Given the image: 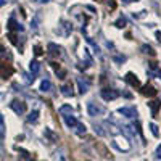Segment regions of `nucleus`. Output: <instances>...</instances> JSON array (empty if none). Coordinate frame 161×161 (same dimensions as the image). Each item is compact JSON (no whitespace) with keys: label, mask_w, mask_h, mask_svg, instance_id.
Instances as JSON below:
<instances>
[{"label":"nucleus","mask_w":161,"mask_h":161,"mask_svg":"<svg viewBox=\"0 0 161 161\" xmlns=\"http://www.w3.org/2000/svg\"><path fill=\"white\" fill-rule=\"evenodd\" d=\"M100 95H102V98H103V100L110 102V100H114V98H118V97H119V92H118V90H114V89H103V90L100 92Z\"/></svg>","instance_id":"f257e3e1"},{"label":"nucleus","mask_w":161,"mask_h":161,"mask_svg":"<svg viewBox=\"0 0 161 161\" xmlns=\"http://www.w3.org/2000/svg\"><path fill=\"white\" fill-rule=\"evenodd\" d=\"M87 111H89V116H98V114H102L103 113V108L100 105H97V103H93V102H89L87 103Z\"/></svg>","instance_id":"f03ea898"},{"label":"nucleus","mask_w":161,"mask_h":161,"mask_svg":"<svg viewBox=\"0 0 161 161\" xmlns=\"http://www.w3.org/2000/svg\"><path fill=\"white\" fill-rule=\"evenodd\" d=\"M10 108L15 111L16 114H23V113L26 111V105H24L23 102H19V100H13V102L10 103Z\"/></svg>","instance_id":"7ed1b4c3"},{"label":"nucleus","mask_w":161,"mask_h":161,"mask_svg":"<svg viewBox=\"0 0 161 161\" xmlns=\"http://www.w3.org/2000/svg\"><path fill=\"white\" fill-rule=\"evenodd\" d=\"M118 111L126 118H136L137 116V110L134 108V106H123V108H119Z\"/></svg>","instance_id":"20e7f679"},{"label":"nucleus","mask_w":161,"mask_h":161,"mask_svg":"<svg viewBox=\"0 0 161 161\" xmlns=\"http://www.w3.org/2000/svg\"><path fill=\"white\" fill-rule=\"evenodd\" d=\"M126 80H127L132 87H140V82H139L137 76H134L132 73H127V74H126Z\"/></svg>","instance_id":"39448f33"},{"label":"nucleus","mask_w":161,"mask_h":161,"mask_svg":"<svg viewBox=\"0 0 161 161\" xmlns=\"http://www.w3.org/2000/svg\"><path fill=\"white\" fill-rule=\"evenodd\" d=\"M11 73H13V68L10 64H2V66H0V77L11 76Z\"/></svg>","instance_id":"423d86ee"},{"label":"nucleus","mask_w":161,"mask_h":161,"mask_svg":"<svg viewBox=\"0 0 161 161\" xmlns=\"http://www.w3.org/2000/svg\"><path fill=\"white\" fill-rule=\"evenodd\" d=\"M63 119H64V123H66V126H68V127H76V124H77V119L73 114L63 116Z\"/></svg>","instance_id":"0eeeda50"},{"label":"nucleus","mask_w":161,"mask_h":161,"mask_svg":"<svg viewBox=\"0 0 161 161\" xmlns=\"http://www.w3.org/2000/svg\"><path fill=\"white\" fill-rule=\"evenodd\" d=\"M77 86H79V92L80 93H86L89 90V82L82 80V77H77Z\"/></svg>","instance_id":"6e6552de"},{"label":"nucleus","mask_w":161,"mask_h":161,"mask_svg":"<svg viewBox=\"0 0 161 161\" xmlns=\"http://www.w3.org/2000/svg\"><path fill=\"white\" fill-rule=\"evenodd\" d=\"M48 53L50 55H53V57H60V53H61V48L60 47H57L55 44H48Z\"/></svg>","instance_id":"1a4fd4ad"},{"label":"nucleus","mask_w":161,"mask_h":161,"mask_svg":"<svg viewBox=\"0 0 161 161\" xmlns=\"http://www.w3.org/2000/svg\"><path fill=\"white\" fill-rule=\"evenodd\" d=\"M8 29H11V31H23V26L18 24V23L15 21V18H10V21H8Z\"/></svg>","instance_id":"9d476101"},{"label":"nucleus","mask_w":161,"mask_h":161,"mask_svg":"<svg viewBox=\"0 0 161 161\" xmlns=\"http://www.w3.org/2000/svg\"><path fill=\"white\" fill-rule=\"evenodd\" d=\"M142 93H143V95L153 97V95H156V90H155V87H152V86H145V87H142Z\"/></svg>","instance_id":"9b49d317"},{"label":"nucleus","mask_w":161,"mask_h":161,"mask_svg":"<svg viewBox=\"0 0 161 161\" xmlns=\"http://www.w3.org/2000/svg\"><path fill=\"white\" fill-rule=\"evenodd\" d=\"M60 114H61V116L73 114V106H71V105H63L61 108H60Z\"/></svg>","instance_id":"f8f14e48"},{"label":"nucleus","mask_w":161,"mask_h":161,"mask_svg":"<svg viewBox=\"0 0 161 161\" xmlns=\"http://www.w3.org/2000/svg\"><path fill=\"white\" fill-rule=\"evenodd\" d=\"M29 69H31V74H32V76H36V74L40 71V64L34 60V61H31V63H29Z\"/></svg>","instance_id":"ddd939ff"},{"label":"nucleus","mask_w":161,"mask_h":161,"mask_svg":"<svg viewBox=\"0 0 161 161\" xmlns=\"http://www.w3.org/2000/svg\"><path fill=\"white\" fill-rule=\"evenodd\" d=\"M50 89H52V82L48 79H44L42 82H40V90H42V92H48Z\"/></svg>","instance_id":"4468645a"},{"label":"nucleus","mask_w":161,"mask_h":161,"mask_svg":"<svg viewBox=\"0 0 161 161\" xmlns=\"http://www.w3.org/2000/svg\"><path fill=\"white\" fill-rule=\"evenodd\" d=\"M61 93H63L64 97H71V95H73V87L68 86V84H64V86L61 87Z\"/></svg>","instance_id":"2eb2a0df"},{"label":"nucleus","mask_w":161,"mask_h":161,"mask_svg":"<svg viewBox=\"0 0 161 161\" xmlns=\"http://www.w3.org/2000/svg\"><path fill=\"white\" fill-rule=\"evenodd\" d=\"M37 119H39V111L37 110L31 111L29 116H28V123H37Z\"/></svg>","instance_id":"dca6fc26"},{"label":"nucleus","mask_w":161,"mask_h":161,"mask_svg":"<svg viewBox=\"0 0 161 161\" xmlns=\"http://www.w3.org/2000/svg\"><path fill=\"white\" fill-rule=\"evenodd\" d=\"M45 137H48L50 139V142H57L58 140V137L55 136V134H53L50 129H45Z\"/></svg>","instance_id":"f3484780"},{"label":"nucleus","mask_w":161,"mask_h":161,"mask_svg":"<svg viewBox=\"0 0 161 161\" xmlns=\"http://www.w3.org/2000/svg\"><path fill=\"white\" fill-rule=\"evenodd\" d=\"M150 106H152V114L153 116H156V113H158V108H159V102H152V103H148Z\"/></svg>","instance_id":"a211bd4d"},{"label":"nucleus","mask_w":161,"mask_h":161,"mask_svg":"<svg viewBox=\"0 0 161 161\" xmlns=\"http://www.w3.org/2000/svg\"><path fill=\"white\" fill-rule=\"evenodd\" d=\"M76 127H77V134H79V136H84L86 130H87V127H86L84 124H80V123H77V124H76Z\"/></svg>","instance_id":"6ab92c4d"},{"label":"nucleus","mask_w":161,"mask_h":161,"mask_svg":"<svg viewBox=\"0 0 161 161\" xmlns=\"http://www.w3.org/2000/svg\"><path fill=\"white\" fill-rule=\"evenodd\" d=\"M16 148L19 150V153H23V156H24L26 159H29V161H34V156H31V153H28V152H26V150L19 148V147H16Z\"/></svg>","instance_id":"aec40b11"},{"label":"nucleus","mask_w":161,"mask_h":161,"mask_svg":"<svg viewBox=\"0 0 161 161\" xmlns=\"http://www.w3.org/2000/svg\"><path fill=\"white\" fill-rule=\"evenodd\" d=\"M140 48H142L143 53H148V55H155V52H153V48H152L150 45H142Z\"/></svg>","instance_id":"412c9836"},{"label":"nucleus","mask_w":161,"mask_h":161,"mask_svg":"<svg viewBox=\"0 0 161 161\" xmlns=\"http://www.w3.org/2000/svg\"><path fill=\"white\" fill-rule=\"evenodd\" d=\"M113 60H114L118 64H123V63L126 61V57H124V55H114V57H113Z\"/></svg>","instance_id":"4be33fe9"},{"label":"nucleus","mask_w":161,"mask_h":161,"mask_svg":"<svg viewBox=\"0 0 161 161\" xmlns=\"http://www.w3.org/2000/svg\"><path fill=\"white\" fill-rule=\"evenodd\" d=\"M93 129H95V134H98L100 137H103V136H105V130L102 129V126H100V124H95V126H93Z\"/></svg>","instance_id":"5701e85b"},{"label":"nucleus","mask_w":161,"mask_h":161,"mask_svg":"<svg viewBox=\"0 0 161 161\" xmlns=\"http://www.w3.org/2000/svg\"><path fill=\"white\" fill-rule=\"evenodd\" d=\"M150 129H152V134H153L155 137H158V136H159V130H158V126H156L155 123H152V124H150Z\"/></svg>","instance_id":"b1692460"},{"label":"nucleus","mask_w":161,"mask_h":161,"mask_svg":"<svg viewBox=\"0 0 161 161\" xmlns=\"http://www.w3.org/2000/svg\"><path fill=\"white\" fill-rule=\"evenodd\" d=\"M114 26H116V28H124V26H126V19H124V18H119V19L114 23Z\"/></svg>","instance_id":"393cba45"},{"label":"nucleus","mask_w":161,"mask_h":161,"mask_svg":"<svg viewBox=\"0 0 161 161\" xmlns=\"http://www.w3.org/2000/svg\"><path fill=\"white\" fill-rule=\"evenodd\" d=\"M23 77H24V82L26 84H31L32 80H34V76H29V74H23Z\"/></svg>","instance_id":"a878e982"},{"label":"nucleus","mask_w":161,"mask_h":161,"mask_svg":"<svg viewBox=\"0 0 161 161\" xmlns=\"http://www.w3.org/2000/svg\"><path fill=\"white\" fill-rule=\"evenodd\" d=\"M39 18H40V16H39V15H37V16H36V18H34V19H32V23H31V26H32V28H34V29H36V28H37V23H39Z\"/></svg>","instance_id":"bb28decb"},{"label":"nucleus","mask_w":161,"mask_h":161,"mask_svg":"<svg viewBox=\"0 0 161 161\" xmlns=\"http://www.w3.org/2000/svg\"><path fill=\"white\" fill-rule=\"evenodd\" d=\"M3 127V126H2ZM2 127H0V143H2L3 142V136H5V132H3V129Z\"/></svg>","instance_id":"cd10ccee"},{"label":"nucleus","mask_w":161,"mask_h":161,"mask_svg":"<svg viewBox=\"0 0 161 161\" xmlns=\"http://www.w3.org/2000/svg\"><path fill=\"white\" fill-rule=\"evenodd\" d=\"M156 158L161 159V145H158V148H156Z\"/></svg>","instance_id":"c85d7f7f"},{"label":"nucleus","mask_w":161,"mask_h":161,"mask_svg":"<svg viewBox=\"0 0 161 161\" xmlns=\"http://www.w3.org/2000/svg\"><path fill=\"white\" fill-rule=\"evenodd\" d=\"M3 126V116H2V113H0V127Z\"/></svg>","instance_id":"c756f323"},{"label":"nucleus","mask_w":161,"mask_h":161,"mask_svg":"<svg viewBox=\"0 0 161 161\" xmlns=\"http://www.w3.org/2000/svg\"><path fill=\"white\" fill-rule=\"evenodd\" d=\"M40 53H42L40 52V47H36V55H40Z\"/></svg>","instance_id":"7c9ffc66"},{"label":"nucleus","mask_w":161,"mask_h":161,"mask_svg":"<svg viewBox=\"0 0 161 161\" xmlns=\"http://www.w3.org/2000/svg\"><path fill=\"white\" fill-rule=\"evenodd\" d=\"M124 3H130V2H139V0H123Z\"/></svg>","instance_id":"2f4dec72"},{"label":"nucleus","mask_w":161,"mask_h":161,"mask_svg":"<svg viewBox=\"0 0 161 161\" xmlns=\"http://www.w3.org/2000/svg\"><path fill=\"white\" fill-rule=\"evenodd\" d=\"M36 2H39V3H47L48 0H36Z\"/></svg>","instance_id":"473e14b6"},{"label":"nucleus","mask_w":161,"mask_h":161,"mask_svg":"<svg viewBox=\"0 0 161 161\" xmlns=\"http://www.w3.org/2000/svg\"><path fill=\"white\" fill-rule=\"evenodd\" d=\"M156 37H158V40H161V32H156Z\"/></svg>","instance_id":"72a5a7b5"},{"label":"nucleus","mask_w":161,"mask_h":161,"mask_svg":"<svg viewBox=\"0 0 161 161\" xmlns=\"http://www.w3.org/2000/svg\"><path fill=\"white\" fill-rule=\"evenodd\" d=\"M5 5V0H0V7H3Z\"/></svg>","instance_id":"f704fd0d"},{"label":"nucleus","mask_w":161,"mask_h":161,"mask_svg":"<svg viewBox=\"0 0 161 161\" xmlns=\"http://www.w3.org/2000/svg\"><path fill=\"white\" fill-rule=\"evenodd\" d=\"M158 76H159V79H161V71H158Z\"/></svg>","instance_id":"c9c22d12"}]
</instances>
